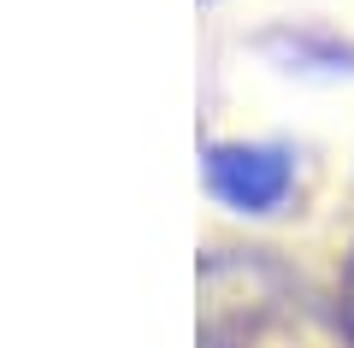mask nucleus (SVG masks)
Wrapping results in <instances>:
<instances>
[{
  "label": "nucleus",
  "mask_w": 354,
  "mask_h": 348,
  "mask_svg": "<svg viewBox=\"0 0 354 348\" xmlns=\"http://www.w3.org/2000/svg\"><path fill=\"white\" fill-rule=\"evenodd\" d=\"M201 172L213 201H225L230 212H248V219H266L295 189V154L278 142H213Z\"/></svg>",
  "instance_id": "obj_1"
},
{
  "label": "nucleus",
  "mask_w": 354,
  "mask_h": 348,
  "mask_svg": "<svg viewBox=\"0 0 354 348\" xmlns=\"http://www.w3.org/2000/svg\"><path fill=\"white\" fill-rule=\"evenodd\" d=\"M337 319H342V331H348V342H354V260H348L342 289H337Z\"/></svg>",
  "instance_id": "obj_2"
}]
</instances>
